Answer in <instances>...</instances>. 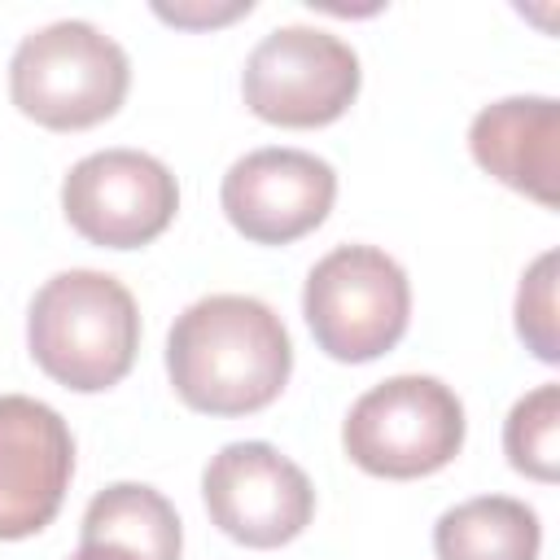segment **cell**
<instances>
[{"label":"cell","instance_id":"cell-10","mask_svg":"<svg viewBox=\"0 0 560 560\" xmlns=\"http://www.w3.org/2000/svg\"><path fill=\"white\" fill-rule=\"evenodd\" d=\"M74 472V438L66 420L26 394H0V538L39 534Z\"/></svg>","mask_w":560,"mask_h":560},{"label":"cell","instance_id":"cell-1","mask_svg":"<svg viewBox=\"0 0 560 560\" xmlns=\"http://www.w3.org/2000/svg\"><path fill=\"white\" fill-rule=\"evenodd\" d=\"M175 394L206 416H249L280 398L293 346L280 315L245 293H210L175 315L166 332Z\"/></svg>","mask_w":560,"mask_h":560},{"label":"cell","instance_id":"cell-8","mask_svg":"<svg viewBox=\"0 0 560 560\" xmlns=\"http://www.w3.org/2000/svg\"><path fill=\"white\" fill-rule=\"evenodd\" d=\"M210 521L245 547L293 542L315 512L311 477L271 442H228L201 472Z\"/></svg>","mask_w":560,"mask_h":560},{"label":"cell","instance_id":"cell-6","mask_svg":"<svg viewBox=\"0 0 560 560\" xmlns=\"http://www.w3.org/2000/svg\"><path fill=\"white\" fill-rule=\"evenodd\" d=\"M245 105L276 127L337 122L359 96V57L346 39L315 26H276L241 70Z\"/></svg>","mask_w":560,"mask_h":560},{"label":"cell","instance_id":"cell-13","mask_svg":"<svg viewBox=\"0 0 560 560\" xmlns=\"http://www.w3.org/2000/svg\"><path fill=\"white\" fill-rule=\"evenodd\" d=\"M83 542H109L140 560H179V516L153 486L140 481H114L101 494H92L83 525Z\"/></svg>","mask_w":560,"mask_h":560},{"label":"cell","instance_id":"cell-5","mask_svg":"<svg viewBox=\"0 0 560 560\" xmlns=\"http://www.w3.org/2000/svg\"><path fill=\"white\" fill-rule=\"evenodd\" d=\"M302 315L324 354L341 363H368L394 350L407 332V271L376 245H337L306 276Z\"/></svg>","mask_w":560,"mask_h":560},{"label":"cell","instance_id":"cell-16","mask_svg":"<svg viewBox=\"0 0 560 560\" xmlns=\"http://www.w3.org/2000/svg\"><path fill=\"white\" fill-rule=\"evenodd\" d=\"M254 4L249 0H232V4H206V0H175V4H153V13L162 22H175V26H188V31H206V26H223L241 13H249Z\"/></svg>","mask_w":560,"mask_h":560},{"label":"cell","instance_id":"cell-3","mask_svg":"<svg viewBox=\"0 0 560 560\" xmlns=\"http://www.w3.org/2000/svg\"><path fill=\"white\" fill-rule=\"evenodd\" d=\"M131 88L127 52L92 22H48L13 48L9 96L48 131H83L118 114Z\"/></svg>","mask_w":560,"mask_h":560},{"label":"cell","instance_id":"cell-17","mask_svg":"<svg viewBox=\"0 0 560 560\" xmlns=\"http://www.w3.org/2000/svg\"><path fill=\"white\" fill-rule=\"evenodd\" d=\"M70 560H140V556H131L122 547H109V542H79V551Z\"/></svg>","mask_w":560,"mask_h":560},{"label":"cell","instance_id":"cell-11","mask_svg":"<svg viewBox=\"0 0 560 560\" xmlns=\"http://www.w3.org/2000/svg\"><path fill=\"white\" fill-rule=\"evenodd\" d=\"M468 149L499 184L560 206V105L551 96H508L468 127Z\"/></svg>","mask_w":560,"mask_h":560},{"label":"cell","instance_id":"cell-7","mask_svg":"<svg viewBox=\"0 0 560 560\" xmlns=\"http://www.w3.org/2000/svg\"><path fill=\"white\" fill-rule=\"evenodd\" d=\"M61 210L83 241L105 249H140L171 228L179 188L153 153L101 149L79 158L61 179Z\"/></svg>","mask_w":560,"mask_h":560},{"label":"cell","instance_id":"cell-12","mask_svg":"<svg viewBox=\"0 0 560 560\" xmlns=\"http://www.w3.org/2000/svg\"><path fill=\"white\" fill-rule=\"evenodd\" d=\"M538 512L508 494H481L455 503L433 525L438 560H538Z\"/></svg>","mask_w":560,"mask_h":560},{"label":"cell","instance_id":"cell-4","mask_svg":"<svg viewBox=\"0 0 560 560\" xmlns=\"http://www.w3.org/2000/svg\"><path fill=\"white\" fill-rule=\"evenodd\" d=\"M341 446L372 477H429L464 446V402L438 376H389L354 398Z\"/></svg>","mask_w":560,"mask_h":560},{"label":"cell","instance_id":"cell-15","mask_svg":"<svg viewBox=\"0 0 560 560\" xmlns=\"http://www.w3.org/2000/svg\"><path fill=\"white\" fill-rule=\"evenodd\" d=\"M516 332H521V341L542 363L560 359V337H556V254L551 249L521 276V289H516Z\"/></svg>","mask_w":560,"mask_h":560},{"label":"cell","instance_id":"cell-14","mask_svg":"<svg viewBox=\"0 0 560 560\" xmlns=\"http://www.w3.org/2000/svg\"><path fill=\"white\" fill-rule=\"evenodd\" d=\"M503 451L516 472L534 481H556L560 477V385H538L529 389L503 424Z\"/></svg>","mask_w":560,"mask_h":560},{"label":"cell","instance_id":"cell-2","mask_svg":"<svg viewBox=\"0 0 560 560\" xmlns=\"http://www.w3.org/2000/svg\"><path fill=\"white\" fill-rule=\"evenodd\" d=\"M31 359L74 394L118 385L140 346V311L122 280L105 271H57L31 298L26 315Z\"/></svg>","mask_w":560,"mask_h":560},{"label":"cell","instance_id":"cell-9","mask_svg":"<svg viewBox=\"0 0 560 560\" xmlns=\"http://www.w3.org/2000/svg\"><path fill=\"white\" fill-rule=\"evenodd\" d=\"M337 197V175L306 149H254L223 175L228 223L254 245H289L315 232Z\"/></svg>","mask_w":560,"mask_h":560}]
</instances>
